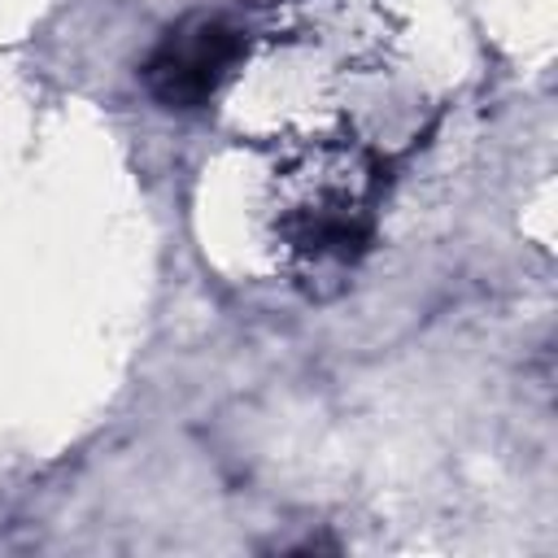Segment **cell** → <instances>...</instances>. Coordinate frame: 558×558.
<instances>
[{"label": "cell", "instance_id": "cell-1", "mask_svg": "<svg viewBox=\"0 0 558 558\" xmlns=\"http://www.w3.org/2000/svg\"><path fill=\"white\" fill-rule=\"evenodd\" d=\"M244 52V35L214 13H196L166 31V39L144 61V87L166 109H196L205 105L231 74Z\"/></svg>", "mask_w": 558, "mask_h": 558}]
</instances>
